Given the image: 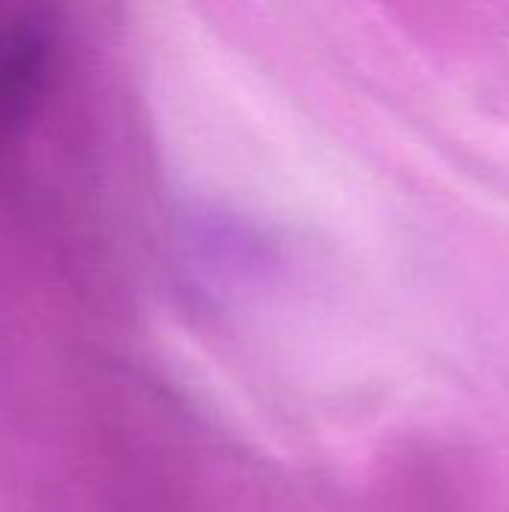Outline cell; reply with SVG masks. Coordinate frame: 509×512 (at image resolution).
Instances as JSON below:
<instances>
[{
  "label": "cell",
  "instance_id": "6da1fadb",
  "mask_svg": "<svg viewBox=\"0 0 509 512\" xmlns=\"http://www.w3.org/2000/svg\"><path fill=\"white\" fill-rule=\"evenodd\" d=\"M51 60L45 27L30 18L0 21V138H6L42 93Z\"/></svg>",
  "mask_w": 509,
  "mask_h": 512
}]
</instances>
